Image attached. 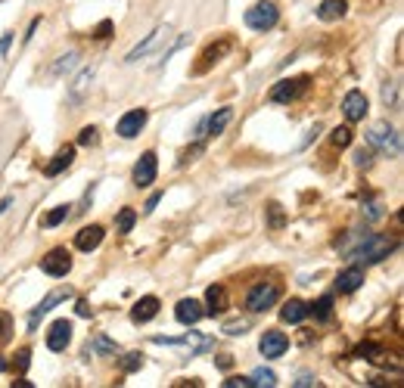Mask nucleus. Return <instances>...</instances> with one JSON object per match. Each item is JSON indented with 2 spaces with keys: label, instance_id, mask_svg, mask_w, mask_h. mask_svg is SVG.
<instances>
[{
  "label": "nucleus",
  "instance_id": "nucleus-1",
  "mask_svg": "<svg viewBox=\"0 0 404 388\" xmlns=\"http://www.w3.org/2000/svg\"><path fill=\"white\" fill-rule=\"evenodd\" d=\"M395 249H398V240H395V236L367 233V236H361L358 246L349 251V258L358 264H379V261H386Z\"/></svg>",
  "mask_w": 404,
  "mask_h": 388
},
{
  "label": "nucleus",
  "instance_id": "nucleus-2",
  "mask_svg": "<svg viewBox=\"0 0 404 388\" xmlns=\"http://www.w3.org/2000/svg\"><path fill=\"white\" fill-rule=\"evenodd\" d=\"M367 146L379 155H389V159H398L401 155V134L395 131L389 121H377V125L367 131Z\"/></svg>",
  "mask_w": 404,
  "mask_h": 388
},
{
  "label": "nucleus",
  "instance_id": "nucleus-3",
  "mask_svg": "<svg viewBox=\"0 0 404 388\" xmlns=\"http://www.w3.org/2000/svg\"><path fill=\"white\" fill-rule=\"evenodd\" d=\"M308 84H311V78H308V75L283 78V81H277L268 90V99H271V103H280V106H290V103H295V99L308 90Z\"/></svg>",
  "mask_w": 404,
  "mask_h": 388
},
{
  "label": "nucleus",
  "instance_id": "nucleus-4",
  "mask_svg": "<svg viewBox=\"0 0 404 388\" xmlns=\"http://www.w3.org/2000/svg\"><path fill=\"white\" fill-rule=\"evenodd\" d=\"M243 19H246V25L252 32H271V28L280 22V10L274 0H262V4H255L252 10H246Z\"/></svg>",
  "mask_w": 404,
  "mask_h": 388
},
{
  "label": "nucleus",
  "instance_id": "nucleus-5",
  "mask_svg": "<svg viewBox=\"0 0 404 388\" xmlns=\"http://www.w3.org/2000/svg\"><path fill=\"white\" fill-rule=\"evenodd\" d=\"M277 301H280V286L277 283H258V286H252V289H249L246 307L252 314H262V311H271Z\"/></svg>",
  "mask_w": 404,
  "mask_h": 388
},
{
  "label": "nucleus",
  "instance_id": "nucleus-6",
  "mask_svg": "<svg viewBox=\"0 0 404 388\" xmlns=\"http://www.w3.org/2000/svg\"><path fill=\"white\" fill-rule=\"evenodd\" d=\"M230 50H234V41H230V38H218V41H212V44H208V47L199 53V62H196V69H193V75H206V71L212 69L215 62L224 60Z\"/></svg>",
  "mask_w": 404,
  "mask_h": 388
},
{
  "label": "nucleus",
  "instance_id": "nucleus-7",
  "mask_svg": "<svg viewBox=\"0 0 404 388\" xmlns=\"http://www.w3.org/2000/svg\"><path fill=\"white\" fill-rule=\"evenodd\" d=\"M156 174H159V155L153 153V149H147V153L137 159L131 177H134V186L137 190H147L149 183H156Z\"/></svg>",
  "mask_w": 404,
  "mask_h": 388
},
{
  "label": "nucleus",
  "instance_id": "nucleus-8",
  "mask_svg": "<svg viewBox=\"0 0 404 388\" xmlns=\"http://www.w3.org/2000/svg\"><path fill=\"white\" fill-rule=\"evenodd\" d=\"M41 270H44L47 277H66L69 270H72V255H69V249H62V246H56V249H50L44 258H41Z\"/></svg>",
  "mask_w": 404,
  "mask_h": 388
},
{
  "label": "nucleus",
  "instance_id": "nucleus-9",
  "mask_svg": "<svg viewBox=\"0 0 404 388\" xmlns=\"http://www.w3.org/2000/svg\"><path fill=\"white\" fill-rule=\"evenodd\" d=\"M147 121H149V112L147 109H131V112H125L119 118V125H115V134H119L121 140H134L137 134L147 127Z\"/></svg>",
  "mask_w": 404,
  "mask_h": 388
},
{
  "label": "nucleus",
  "instance_id": "nucleus-10",
  "mask_svg": "<svg viewBox=\"0 0 404 388\" xmlns=\"http://www.w3.org/2000/svg\"><path fill=\"white\" fill-rule=\"evenodd\" d=\"M286 348H290V339H286V333H280V329H264L262 339H258V351H262V357H283Z\"/></svg>",
  "mask_w": 404,
  "mask_h": 388
},
{
  "label": "nucleus",
  "instance_id": "nucleus-11",
  "mask_svg": "<svg viewBox=\"0 0 404 388\" xmlns=\"http://www.w3.org/2000/svg\"><path fill=\"white\" fill-rule=\"evenodd\" d=\"M72 296L69 289H56V292H50V296L41 301L38 307H32V314H28V333H38V323H41V317H47L50 311H53L56 305H60V301H66Z\"/></svg>",
  "mask_w": 404,
  "mask_h": 388
},
{
  "label": "nucleus",
  "instance_id": "nucleus-12",
  "mask_svg": "<svg viewBox=\"0 0 404 388\" xmlns=\"http://www.w3.org/2000/svg\"><path fill=\"white\" fill-rule=\"evenodd\" d=\"M367 109H370V103H367L364 90H349L342 99V115L345 121H364L367 118Z\"/></svg>",
  "mask_w": 404,
  "mask_h": 388
},
{
  "label": "nucleus",
  "instance_id": "nucleus-13",
  "mask_svg": "<svg viewBox=\"0 0 404 388\" xmlns=\"http://www.w3.org/2000/svg\"><path fill=\"white\" fill-rule=\"evenodd\" d=\"M72 345V323L69 320H53L50 323V329H47V348L50 351H66Z\"/></svg>",
  "mask_w": 404,
  "mask_h": 388
},
{
  "label": "nucleus",
  "instance_id": "nucleus-14",
  "mask_svg": "<svg viewBox=\"0 0 404 388\" xmlns=\"http://www.w3.org/2000/svg\"><path fill=\"white\" fill-rule=\"evenodd\" d=\"M230 121H234V109H230V106H224V109H218V112H212L206 121H202V137H221Z\"/></svg>",
  "mask_w": 404,
  "mask_h": 388
},
{
  "label": "nucleus",
  "instance_id": "nucleus-15",
  "mask_svg": "<svg viewBox=\"0 0 404 388\" xmlns=\"http://www.w3.org/2000/svg\"><path fill=\"white\" fill-rule=\"evenodd\" d=\"M175 317H177V323H184V326H196V323L206 317V307H202L196 298H180L175 307Z\"/></svg>",
  "mask_w": 404,
  "mask_h": 388
},
{
  "label": "nucleus",
  "instance_id": "nucleus-16",
  "mask_svg": "<svg viewBox=\"0 0 404 388\" xmlns=\"http://www.w3.org/2000/svg\"><path fill=\"white\" fill-rule=\"evenodd\" d=\"M361 286H364V268H361V264H351V268H345L342 274L336 277V289L342 292V296H349V292H358Z\"/></svg>",
  "mask_w": 404,
  "mask_h": 388
},
{
  "label": "nucleus",
  "instance_id": "nucleus-17",
  "mask_svg": "<svg viewBox=\"0 0 404 388\" xmlns=\"http://www.w3.org/2000/svg\"><path fill=\"white\" fill-rule=\"evenodd\" d=\"M103 236H106V230L100 227V224H90V227H81L75 233V249L78 251H93V249H100V242H103Z\"/></svg>",
  "mask_w": 404,
  "mask_h": 388
},
{
  "label": "nucleus",
  "instance_id": "nucleus-18",
  "mask_svg": "<svg viewBox=\"0 0 404 388\" xmlns=\"http://www.w3.org/2000/svg\"><path fill=\"white\" fill-rule=\"evenodd\" d=\"M93 75H97V69H93V66L81 69V71H78V75H75V81L69 84V103H72V106H78V103H81V99H84V93L90 90Z\"/></svg>",
  "mask_w": 404,
  "mask_h": 388
},
{
  "label": "nucleus",
  "instance_id": "nucleus-19",
  "mask_svg": "<svg viewBox=\"0 0 404 388\" xmlns=\"http://www.w3.org/2000/svg\"><path fill=\"white\" fill-rule=\"evenodd\" d=\"M224 307H227V289L221 283H212L206 289V314L218 317V314H224Z\"/></svg>",
  "mask_w": 404,
  "mask_h": 388
},
{
  "label": "nucleus",
  "instance_id": "nucleus-20",
  "mask_svg": "<svg viewBox=\"0 0 404 388\" xmlns=\"http://www.w3.org/2000/svg\"><path fill=\"white\" fill-rule=\"evenodd\" d=\"M72 162H75V146H66V149H60V153L53 155L47 165H44V174L47 177H60L62 171H69L72 168Z\"/></svg>",
  "mask_w": 404,
  "mask_h": 388
},
{
  "label": "nucleus",
  "instance_id": "nucleus-21",
  "mask_svg": "<svg viewBox=\"0 0 404 388\" xmlns=\"http://www.w3.org/2000/svg\"><path fill=\"white\" fill-rule=\"evenodd\" d=\"M159 314V298L156 296H143L137 305L131 307V320L140 326V323H149Z\"/></svg>",
  "mask_w": 404,
  "mask_h": 388
},
{
  "label": "nucleus",
  "instance_id": "nucleus-22",
  "mask_svg": "<svg viewBox=\"0 0 404 388\" xmlns=\"http://www.w3.org/2000/svg\"><path fill=\"white\" fill-rule=\"evenodd\" d=\"M345 13H349L345 0H323V4L317 6V19H321V22H339Z\"/></svg>",
  "mask_w": 404,
  "mask_h": 388
},
{
  "label": "nucleus",
  "instance_id": "nucleus-23",
  "mask_svg": "<svg viewBox=\"0 0 404 388\" xmlns=\"http://www.w3.org/2000/svg\"><path fill=\"white\" fill-rule=\"evenodd\" d=\"M305 317H308V305L299 298H290L283 307H280V320L283 323H302Z\"/></svg>",
  "mask_w": 404,
  "mask_h": 388
},
{
  "label": "nucleus",
  "instance_id": "nucleus-24",
  "mask_svg": "<svg viewBox=\"0 0 404 388\" xmlns=\"http://www.w3.org/2000/svg\"><path fill=\"white\" fill-rule=\"evenodd\" d=\"M97 354H119V342L106 339V335H93L84 348V357H97Z\"/></svg>",
  "mask_w": 404,
  "mask_h": 388
},
{
  "label": "nucleus",
  "instance_id": "nucleus-25",
  "mask_svg": "<svg viewBox=\"0 0 404 388\" xmlns=\"http://www.w3.org/2000/svg\"><path fill=\"white\" fill-rule=\"evenodd\" d=\"M78 62H81V53H78V50H69V53H62L60 60L53 62V75H56V78H60V75H69V71L78 69Z\"/></svg>",
  "mask_w": 404,
  "mask_h": 388
},
{
  "label": "nucleus",
  "instance_id": "nucleus-26",
  "mask_svg": "<svg viewBox=\"0 0 404 388\" xmlns=\"http://www.w3.org/2000/svg\"><path fill=\"white\" fill-rule=\"evenodd\" d=\"M382 103H386V109L401 112V90H398V81H386V84H382Z\"/></svg>",
  "mask_w": 404,
  "mask_h": 388
},
{
  "label": "nucleus",
  "instance_id": "nucleus-27",
  "mask_svg": "<svg viewBox=\"0 0 404 388\" xmlns=\"http://www.w3.org/2000/svg\"><path fill=\"white\" fill-rule=\"evenodd\" d=\"M69 214H72V205H56L53 212H47L44 218H41V227H44V230H53V227H60L62 221H69Z\"/></svg>",
  "mask_w": 404,
  "mask_h": 388
},
{
  "label": "nucleus",
  "instance_id": "nucleus-28",
  "mask_svg": "<svg viewBox=\"0 0 404 388\" xmlns=\"http://www.w3.org/2000/svg\"><path fill=\"white\" fill-rule=\"evenodd\" d=\"M308 314H314V320L327 323L330 317H333V298L330 296H321L314 301V305H308Z\"/></svg>",
  "mask_w": 404,
  "mask_h": 388
},
{
  "label": "nucleus",
  "instance_id": "nucleus-29",
  "mask_svg": "<svg viewBox=\"0 0 404 388\" xmlns=\"http://www.w3.org/2000/svg\"><path fill=\"white\" fill-rule=\"evenodd\" d=\"M159 34H162V28H153V32H149L147 38H143L140 44H137V47L131 50V53L125 56V62H137V60H140V56H147V53H149V47L156 44V38H159Z\"/></svg>",
  "mask_w": 404,
  "mask_h": 388
},
{
  "label": "nucleus",
  "instance_id": "nucleus-30",
  "mask_svg": "<svg viewBox=\"0 0 404 388\" xmlns=\"http://www.w3.org/2000/svg\"><path fill=\"white\" fill-rule=\"evenodd\" d=\"M137 224V212L134 208H121L119 218H115V233H131Z\"/></svg>",
  "mask_w": 404,
  "mask_h": 388
},
{
  "label": "nucleus",
  "instance_id": "nucleus-31",
  "mask_svg": "<svg viewBox=\"0 0 404 388\" xmlns=\"http://www.w3.org/2000/svg\"><path fill=\"white\" fill-rule=\"evenodd\" d=\"M351 357H361V361H379L382 357V348L377 342H361L355 351H351Z\"/></svg>",
  "mask_w": 404,
  "mask_h": 388
},
{
  "label": "nucleus",
  "instance_id": "nucleus-32",
  "mask_svg": "<svg viewBox=\"0 0 404 388\" xmlns=\"http://www.w3.org/2000/svg\"><path fill=\"white\" fill-rule=\"evenodd\" d=\"M143 366V354L140 351H128V354L119 357V370L121 373H137Z\"/></svg>",
  "mask_w": 404,
  "mask_h": 388
},
{
  "label": "nucleus",
  "instance_id": "nucleus-33",
  "mask_svg": "<svg viewBox=\"0 0 404 388\" xmlns=\"http://www.w3.org/2000/svg\"><path fill=\"white\" fill-rule=\"evenodd\" d=\"M252 385L274 388V385H277V376H274V370H264V366H258V370L252 373Z\"/></svg>",
  "mask_w": 404,
  "mask_h": 388
},
{
  "label": "nucleus",
  "instance_id": "nucleus-34",
  "mask_svg": "<svg viewBox=\"0 0 404 388\" xmlns=\"http://www.w3.org/2000/svg\"><path fill=\"white\" fill-rule=\"evenodd\" d=\"M100 143V131L93 125H88V127H81L78 131V146H97Z\"/></svg>",
  "mask_w": 404,
  "mask_h": 388
},
{
  "label": "nucleus",
  "instance_id": "nucleus-35",
  "mask_svg": "<svg viewBox=\"0 0 404 388\" xmlns=\"http://www.w3.org/2000/svg\"><path fill=\"white\" fill-rule=\"evenodd\" d=\"M268 224H271L274 230H280V227L286 224V214H283V208H280L277 202H271V205H268Z\"/></svg>",
  "mask_w": 404,
  "mask_h": 388
},
{
  "label": "nucleus",
  "instance_id": "nucleus-36",
  "mask_svg": "<svg viewBox=\"0 0 404 388\" xmlns=\"http://www.w3.org/2000/svg\"><path fill=\"white\" fill-rule=\"evenodd\" d=\"M330 143H333L336 149H345L351 143V131H349V127H336V131L330 134Z\"/></svg>",
  "mask_w": 404,
  "mask_h": 388
},
{
  "label": "nucleus",
  "instance_id": "nucleus-37",
  "mask_svg": "<svg viewBox=\"0 0 404 388\" xmlns=\"http://www.w3.org/2000/svg\"><path fill=\"white\" fill-rule=\"evenodd\" d=\"M355 165H358V168H370V165H373V149L370 146H361L358 153H355Z\"/></svg>",
  "mask_w": 404,
  "mask_h": 388
},
{
  "label": "nucleus",
  "instance_id": "nucleus-38",
  "mask_svg": "<svg viewBox=\"0 0 404 388\" xmlns=\"http://www.w3.org/2000/svg\"><path fill=\"white\" fill-rule=\"evenodd\" d=\"M13 366H16L19 373H25L28 366H32V351H28V348H19V351H16V361H13Z\"/></svg>",
  "mask_w": 404,
  "mask_h": 388
},
{
  "label": "nucleus",
  "instance_id": "nucleus-39",
  "mask_svg": "<svg viewBox=\"0 0 404 388\" xmlns=\"http://www.w3.org/2000/svg\"><path fill=\"white\" fill-rule=\"evenodd\" d=\"M249 329V320H227L224 323V333L227 335H243Z\"/></svg>",
  "mask_w": 404,
  "mask_h": 388
},
{
  "label": "nucleus",
  "instance_id": "nucleus-40",
  "mask_svg": "<svg viewBox=\"0 0 404 388\" xmlns=\"http://www.w3.org/2000/svg\"><path fill=\"white\" fill-rule=\"evenodd\" d=\"M361 212H364L367 221H379V218H382V205H379V202H364V208H361Z\"/></svg>",
  "mask_w": 404,
  "mask_h": 388
},
{
  "label": "nucleus",
  "instance_id": "nucleus-41",
  "mask_svg": "<svg viewBox=\"0 0 404 388\" xmlns=\"http://www.w3.org/2000/svg\"><path fill=\"white\" fill-rule=\"evenodd\" d=\"M109 34H112V22H109V19H103V22L93 28V38H97V41H106Z\"/></svg>",
  "mask_w": 404,
  "mask_h": 388
},
{
  "label": "nucleus",
  "instance_id": "nucleus-42",
  "mask_svg": "<svg viewBox=\"0 0 404 388\" xmlns=\"http://www.w3.org/2000/svg\"><path fill=\"white\" fill-rule=\"evenodd\" d=\"M224 388H252V376H230Z\"/></svg>",
  "mask_w": 404,
  "mask_h": 388
},
{
  "label": "nucleus",
  "instance_id": "nucleus-43",
  "mask_svg": "<svg viewBox=\"0 0 404 388\" xmlns=\"http://www.w3.org/2000/svg\"><path fill=\"white\" fill-rule=\"evenodd\" d=\"M93 190H97V183H90V186H88V193H84V196H81V205L75 208L78 214H84V212H88V205L93 202Z\"/></svg>",
  "mask_w": 404,
  "mask_h": 388
},
{
  "label": "nucleus",
  "instance_id": "nucleus-44",
  "mask_svg": "<svg viewBox=\"0 0 404 388\" xmlns=\"http://www.w3.org/2000/svg\"><path fill=\"white\" fill-rule=\"evenodd\" d=\"M292 385H295V388H311V385H317V379L311 376V373H302V376L295 379Z\"/></svg>",
  "mask_w": 404,
  "mask_h": 388
},
{
  "label": "nucleus",
  "instance_id": "nucleus-45",
  "mask_svg": "<svg viewBox=\"0 0 404 388\" xmlns=\"http://www.w3.org/2000/svg\"><path fill=\"white\" fill-rule=\"evenodd\" d=\"M6 335H10V314L0 311V342H4Z\"/></svg>",
  "mask_w": 404,
  "mask_h": 388
},
{
  "label": "nucleus",
  "instance_id": "nucleus-46",
  "mask_svg": "<svg viewBox=\"0 0 404 388\" xmlns=\"http://www.w3.org/2000/svg\"><path fill=\"white\" fill-rule=\"evenodd\" d=\"M199 153H202V146L196 143V146H193L190 153H184V155H180V162H177V165H180V168H184V165H187V162H193V155H199Z\"/></svg>",
  "mask_w": 404,
  "mask_h": 388
},
{
  "label": "nucleus",
  "instance_id": "nucleus-47",
  "mask_svg": "<svg viewBox=\"0 0 404 388\" xmlns=\"http://www.w3.org/2000/svg\"><path fill=\"white\" fill-rule=\"evenodd\" d=\"M159 199H162V193H153V196H149V199H147V205H143V212H147V214H149V212H153V208L159 205Z\"/></svg>",
  "mask_w": 404,
  "mask_h": 388
},
{
  "label": "nucleus",
  "instance_id": "nucleus-48",
  "mask_svg": "<svg viewBox=\"0 0 404 388\" xmlns=\"http://www.w3.org/2000/svg\"><path fill=\"white\" fill-rule=\"evenodd\" d=\"M75 311H78V317H90V305H88V301H78Z\"/></svg>",
  "mask_w": 404,
  "mask_h": 388
},
{
  "label": "nucleus",
  "instance_id": "nucleus-49",
  "mask_svg": "<svg viewBox=\"0 0 404 388\" xmlns=\"http://www.w3.org/2000/svg\"><path fill=\"white\" fill-rule=\"evenodd\" d=\"M10 44H13V34H4V38H0V53H6Z\"/></svg>",
  "mask_w": 404,
  "mask_h": 388
},
{
  "label": "nucleus",
  "instance_id": "nucleus-50",
  "mask_svg": "<svg viewBox=\"0 0 404 388\" xmlns=\"http://www.w3.org/2000/svg\"><path fill=\"white\" fill-rule=\"evenodd\" d=\"M215 363H218V366H221V370H230V354H221V357H218V361H215Z\"/></svg>",
  "mask_w": 404,
  "mask_h": 388
},
{
  "label": "nucleus",
  "instance_id": "nucleus-51",
  "mask_svg": "<svg viewBox=\"0 0 404 388\" xmlns=\"http://www.w3.org/2000/svg\"><path fill=\"white\" fill-rule=\"evenodd\" d=\"M10 205H13V196H6L4 202H0V214H4V212H6V208H10Z\"/></svg>",
  "mask_w": 404,
  "mask_h": 388
},
{
  "label": "nucleus",
  "instance_id": "nucleus-52",
  "mask_svg": "<svg viewBox=\"0 0 404 388\" xmlns=\"http://www.w3.org/2000/svg\"><path fill=\"white\" fill-rule=\"evenodd\" d=\"M13 388H32V382H28V379H19V382H13Z\"/></svg>",
  "mask_w": 404,
  "mask_h": 388
},
{
  "label": "nucleus",
  "instance_id": "nucleus-53",
  "mask_svg": "<svg viewBox=\"0 0 404 388\" xmlns=\"http://www.w3.org/2000/svg\"><path fill=\"white\" fill-rule=\"evenodd\" d=\"M6 370V361H4V357H0V373H4Z\"/></svg>",
  "mask_w": 404,
  "mask_h": 388
}]
</instances>
